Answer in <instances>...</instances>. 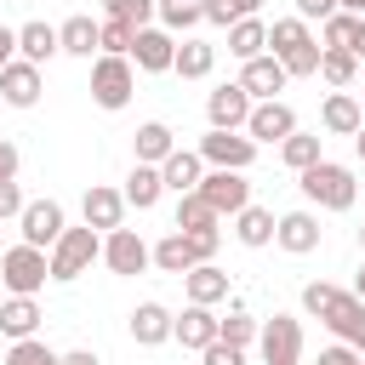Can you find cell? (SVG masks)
<instances>
[{
    "label": "cell",
    "instance_id": "9f6ffc18",
    "mask_svg": "<svg viewBox=\"0 0 365 365\" xmlns=\"http://www.w3.org/2000/svg\"><path fill=\"white\" fill-rule=\"evenodd\" d=\"M354 348H359V354H365V336H359V342H354Z\"/></svg>",
    "mask_w": 365,
    "mask_h": 365
},
{
    "label": "cell",
    "instance_id": "5bb4252c",
    "mask_svg": "<svg viewBox=\"0 0 365 365\" xmlns=\"http://www.w3.org/2000/svg\"><path fill=\"white\" fill-rule=\"evenodd\" d=\"M200 194L211 200V211H217V217H234V211H245V205H251V182H245V171H217V165H205Z\"/></svg>",
    "mask_w": 365,
    "mask_h": 365
},
{
    "label": "cell",
    "instance_id": "9a60e30c",
    "mask_svg": "<svg viewBox=\"0 0 365 365\" xmlns=\"http://www.w3.org/2000/svg\"><path fill=\"white\" fill-rule=\"evenodd\" d=\"M63 228H68V211H63L57 200H29L23 217H17V234H23L29 245H40V251H51Z\"/></svg>",
    "mask_w": 365,
    "mask_h": 365
},
{
    "label": "cell",
    "instance_id": "d6a6232c",
    "mask_svg": "<svg viewBox=\"0 0 365 365\" xmlns=\"http://www.w3.org/2000/svg\"><path fill=\"white\" fill-rule=\"evenodd\" d=\"M131 148H137V160H143V165H160V160L177 148V131H171L165 120H143V125H137V137H131Z\"/></svg>",
    "mask_w": 365,
    "mask_h": 365
},
{
    "label": "cell",
    "instance_id": "83f0119b",
    "mask_svg": "<svg viewBox=\"0 0 365 365\" xmlns=\"http://www.w3.org/2000/svg\"><path fill=\"white\" fill-rule=\"evenodd\" d=\"M17 57H29V63H51V57H63V40H57V23H23L17 29Z\"/></svg>",
    "mask_w": 365,
    "mask_h": 365
},
{
    "label": "cell",
    "instance_id": "d4e9b609",
    "mask_svg": "<svg viewBox=\"0 0 365 365\" xmlns=\"http://www.w3.org/2000/svg\"><path fill=\"white\" fill-rule=\"evenodd\" d=\"M40 302L34 297H6L0 302V336L6 342H23V336H40Z\"/></svg>",
    "mask_w": 365,
    "mask_h": 365
},
{
    "label": "cell",
    "instance_id": "7a4b0ae2",
    "mask_svg": "<svg viewBox=\"0 0 365 365\" xmlns=\"http://www.w3.org/2000/svg\"><path fill=\"white\" fill-rule=\"evenodd\" d=\"M268 51L285 63L291 80H308V74H319V51H325V46H319V34L291 11V17H274V23H268Z\"/></svg>",
    "mask_w": 365,
    "mask_h": 365
},
{
    "label": "cell",
    "instance_id": "680465c9",
    "mask_svg": "<svg viewBox=\"0 0 365 365\" xmlns=\"http://www.w3.org/2000/svg\"><path fill=\"white\" fill-rule=\"evenodd\" d=\"M0 234H6V222H0ZM0 251H6V245H0Z\"/></svg>",
    "mask_w": 365,
    "mask_h": 365
},
{
    "label": "cell",
    "instance_id": "30bf717a",
    "mask_svg": "<svg viewBox=\"0 0 365 365\" xmlns=\"http://www.w3.org/2000/svg\"><path fill=\"white\" fill-rule=\"evenodd\" d=\"M251 108H257V97L240 86V80H222L211 97H205V120L217 125V131H245V120H251Z\"/></svg>",
    "mask_w": 365,
    "mask_h": 365
},
{
    "label": "cell",
    "instance_id": "681fc988",
    "mask_svg": "<svg viewBox=\"0 0 365 365\" xmlns=\"http://www.w3.org/2000/svg\"><path fill=\"white\" fill-rule=\"evenodd\" d=\"M348 51H354V57L365 63V17H359V29H354V46H348Z\"/></svg>",
    "mask_w": 365,
    "mask_h": 365
},
{
    "label": "cell",
    "instance_id": "4dcf8cb0",
    "mask_svg": "<svg viewBox=\"0 0 365 365\" xmlns=\"http://www.w3.org/2000/svg\"><path fill=\"white\" fill-rule=\"evenodd\" d=\"M262 51H268V23H262V17H240V23H228V57L251 63V57H262Z\"/></svg>",
    "mask_w": 365,
    "mask_h": 365
},
{
    "label": "cell",
    "instance_id": "7402d4cb",
    "mask_svg": "<svg viewBox=\"0 0 365 365\" xmlns=\"http://www.w3.org/2000/svg\"><path fill=\"white\" fill-rule=\"evenodd\" d=\"M217 325H222V319H217L205 302H188V308L177 314V325H171V342H182V348H194V354H200V348H211V342H217Z\"/></svg>",
    "mask_w": 365,
    "mask_h": 365
},
{
    "label": "cell",
    "instance_id": "7c38bea8",
    "mask_svg": "<svg viewBox=\"0 0 365 365\" xmlns=\"http://www.w3.org/2000/svg\"><path fill=\"white\" fill-rule=\"evenodd\" d=\"M131 63H137V74H171V63H177V34L160 29V23L137 29V40H131Z\"/></svg>",
    "mask_w": 365,
    "mask_h": 365
},
{
    "label": "cell",
    "instance_id": "f546056e",
    "mask_svg": "<svg viewBox=\"0 0 365 365\" xmlns=\"http://www.w3.org/2000/svg\"><path fill=\"white\" fill-rule=\"evenodd\" d=\"M120 194H125V205H131V211H154V205H160V194H165V177H160V165H143V160H137Z\"/></svg>",
    "mask_w": 365,
    "mask_h": 365
},
{
    "label": "cell",
    "instance_id": "44dd1931",
    "mask_svg": "<svg viewBox=\"0 0 365 365\" xmlns=\"http://www.w3.org/2000/svg\"><path fill=\"white\" fill-rule=\"evenodd\" d=\"M359 125H365L359 91H331V97L319 103V131H331V137H354Z\"/></svg>",
    "mask_w": 365,
    "mask_h": 365
},
{
    "label": "cell",
    "instance_id": "91938a15",
    "mask_svg": "<svg viewBox=\"0 0 365 365\" xmlns=\"http://www.w3.org/2000/svg\"><path fill=\"white\" fill-rule=\"evenodd\" d=\"M0 365H6V359H0Z\"/></svg>",
    "mask_w": 365,
    "mask_h": 365
},
{
    "label": "cell",
    "instance_id": "74e56055",
    "mask_svg": "<svg viewBox=\"0 0 365 365\" xmlns=\"http://www.w3.org/2000/svg\"><path fill=\"white\" fill-rule=\"evenodd\" d=\"M6 365H63V354H57V348H46L40 336H23V342H11V348H6Z\"/></svg>",
    "mask_w": 365,
    "mask_h": 365
},
{
    "label": "cell",
    "instance_id": "bcb514c9",
    "mask_svg": "<svg viewBox=\"0 0 365 365\" xmlns=\"http://www.w3.org/2000/svg\"><path fill=\"white\" fill-rule=\"evenodd\" d=\"M17 165H23L17 143H6V137H0V182H17Z\"/></svg>",
    "mask_w": 365,
    "mask_h": 365
},
{
    "label": "cell",
    "instance_id": "7dc6e473",
    "mask_svg": "<svg viewBox=\"0 0 365 365\" xmlns=\"http://www.w3.org/2000/svg\"><path fill=\"white\" fill-rule=\"evenodd\" d=\"M11 57H17V29H6V23H0V68H6Z\"/></svg>",
    "mask_w": 365,
    "mask_h": 365
},
{
    "label": "cell",
    "instance_id": "836d02e7",
    "mask_svg": "<svg viewBox=\"0 0 365 365\" xmlns=\"http://www.w3.org/2000/svg\"><path fill=\"white\" fill-rule=\"evenodd\" d=\"M325 160V137L319 131H291L285 143H279V165H291V171H308V165H319Z\"/></svg>",
    "mask_w": 365,
    "mask_h": 365
},
{
    "label": "cell",
    "instance_id": "e0dca14e",
    "mask_svg": "<svg viewBox=\"0 0 365 365\" xmlns=\"http://www.w3.org/2000/svg\"><path fill=\"white\" fill-rule=\"evenodd\" d=\"M240 86H245L257 103H268V97H279V91L291 86V74H285V63H279L274 51H262V57L240 63Z\"/></svg>",
    "mask_w": 365,
    "mask_h": 365
},
{
    "label": "cell",
    "instance_id": "e575fe53",
    "mask_svg": "<svg viewBox=\"0 0 365 365\" xmlns=\"http://www.w3.org/2000/svg\"><path fill=\"white\" fill-rule=\"evenodd\" d=\"M154 23L171 29V34H188V29L205 23V0H160L154 6Z\"/></svg>",
    "mask_w": 365,
    "mask_h": 365
},
{
    "label": "cell",
    "instance_id": "8d00e7d4",
    "mask_svg": "<svg viewBox=\"0 0 365 365\" xmlns=\"http://www.w3.org/2000/svg\"><path fill=\"white\" fill-rule=\"evenodd\" d=\"M154 6H160V0H103V17L131 23V29H148V23H154Z\"/></svg>",
    "mask_w": 365,
    "mask_h": 365
},
{
    "label": "cell",
    "instance_id": "60d3db41",
    "mask_svg": "<svg viewBox=\"0 0 365 365\" xmlns=\"http://www.w3.org/2000/svg\"><path fill=\"white\" fill-rule=\"evenodd\" d=\"M200 365H245V348H234V342H211V348H200Z\"/></svg>",
    "mask_w": 365,
    "mask_h": 365
},
{
    "label": "cell",
    "instance_id": "277c9868",
    "mask_svg": "<svg viewBox=\"0 0 365 365\" xmlns=\"http://www.w3.org/2000/svg\"><path fill=\"white\" fill-rule=\"evenodd\" d=\"M46 257H51V279H57V285H74L80 274H91V262H103V234H97L91 222H86V228H63Z\"/></svg>",
    "mask_w": 365,
    "mask_h": 365
},
{
    "label": "cell",
    "instance_id": "603a6c76",
    "mask_svg": "<svg viewBox=\"0 0 365 365\" xmlns=\"http://www.w3.org/2000/svg\"><path fill=\"white\" fill-rule=\"evenodd\" d=\"M160 177H165V194H194V188H200V177H205L200 148H171V154L160 160Z\"/></svg>",
    "mask_w": 365,
    "mask_h": 365
},
{
    "label": "cell",
    "instance_id": "f35d334b",
    "mask_svg": "<svg viewBox=\"0 0 365 365\" xmlns=\"http://www.w3.org/2000/svg\"><path fill=\"white\" fill-rule=\"evenodd\" d=\"M354 29H359L354 11H331V17L319 23V46H354Z\"/></svg>",
    "mask_w": 365,
    "mask_h": 365
},
{
    "label": "cell",
    "instance_id": "cb8c5ba5",
    "mask_svg": "<svg viewBox=\"0 0 365 365\" xmlns=\"http://www.w3.org/2000/svg\"><path fill=\"white\" fill-rule=\"evenodd\" d=\"M194 262H205V257H200L194 234H182V228H171V234H165V240L154 245V268H160V274H177V279H182V274H188Z\"/></svg>",
    "mask_w": 365,
    "mask_h": 365
},
{
    "label": "cell",
    "instance_id": "484cf974",
    "mask_svg": "<svg viewBox=\"0 0 365 365\" xmlns=\"http://www.w3.org/2000/svg\"><path fill=\"white\" fill-rule=\"evenodd\" d=\"M274 222H279V217L251 200L245 211H234V240H240L245 251H262V245H274Z\"/></svg>",
    "mask_w": 365,
    "mask_h": 365
},
{
    "label": "cell",
    "instance_id": "ac0fdd59",
    "mask_svg": "<svg viewBox=\"0 0 365 365\" xmlns=\"http://www.w3.org/2000/svg\"><path fill=\"white\" fill-rule=\"evenodd\" d=\"M125 211H131V205H125V194H120V188H108V182H91V188H86V200H80V217H86L97 234L120 228V222H125Z\"/></svg>",
    "mask_w": 365,
    "mask_h": 365
},
{
    "label": "cell",
    "instance_id": "816d5d0a",
    "mask_svg": "<svg viewBox=\"0 0 365 365\" xmlns=\"http://www.w3.org/2000/svg\"><path fill=\"white\" fill-rule=\"evenodd\" d=\"M354 297L365 302V262H359V274H354Z\"/></svg>",
    "mask_w": 365,
    "mask_h": 365
},
{
    "label": "cell",
    "instance_id": "4316f807",
    "mask_svg": "<svg viewBox=\"0 0 365 365\" xmlns=\"http://www.w3.org/2000/svg\"><path fill=\"white\" fill-rule=\"evenodd\" d=\"M182 291H188V302L217 308V302H228V274H222L217 262H194V268L182 274Z\"/></svg>",
    "mask_w": 365,
    "mask_h": 365
},
{
    "label": "cell",
    "instance_id": "ee69618b",
    "mask_svg": "<svg viewBox=\"0 0 365 365\" xmlns=\"http://www.w3.org/2000/svg\"><path fill=\"white\" fill-rule=\"evenodd\" d=\"M291 6H297V17H302V23H325L331 11H342L336 0H291Z\"/></svg>",
    "mask_w": 365,
    "mask_h": 365
},
{
    "label": "cell",
    "instance_id": "ba28073f",
    "mask_svg": "<svg viewBox=\"0 0 365 365\" xmlns=\"http://www.w3.org/2000/svg\"><path fill=\"white\" fill-rule=\"evenodd\" d=\"M257 348H262V365H302V319H297V314L262 319Z\"/></svg>",
    "mask_w": 365,
    "mask_h": 365
},
{
    "label": "cell",
    "instance_id": "c3c4849f",
    "mask_svg": "<svg viewBox=\"0 0 365 365\" xmlns=\"http://www.w3.org/2000/svg\"><path fill=\"white\" fill-rule=\"evenodd\" d=\"M63 365H103V359H97V348H68Z\"/></svg>",
    "mask_w": 365,
    "mask_h": 365
},
{
    "label": "cell",
    "instance_id": "6f0895ef",
    "mask_svg": "<svg viewBox=\"0 0 365 365\" xmlns=\"http://www.w3.org/2000/svg\"><path fill=\"white\" fill-rule=\"evenodd\" d=\"M359 108H365V91H359Z\"/></svg>",
    "mask_w": 365,
    "mask_h": 365
},
{
    "label": "cell",
    "instance_id": "ffe728a7",
    "mask_svg": "<svg viewBox=\"0 0 365 365\" xmlns=\"http://www.w3.org/2000/svg\"><path fill=\"white\" fill-rule=\"evenodd\" d=\"M0 97H6L11 108H34V103H40V63L11 57V63L0 68Z\"/></svg>",
    "mask_w": 365,
    "mask_h": 365
},
{
    "label": "cell",
    "instance_id": "4fadbf2b",
    "mask_svg": "<svg viewBox=\"0 0 365 365\" xmlns=\"http://www.w3.org/2000/svg\"><path fill=\"white\" fill-rule=\"evenodd\" d=\"M291 131H297V108H291L285 97H268V103H257V108H251V120H245V137H251L257 148H262V143H274V148H279Z\"/></svg>",
    "mask_w": 365,
    "mask_h": 365
},
{
    "label": "cell",
    "instance_id": "f5cc1de1",
    "mask_svg": "<svg viewBox=\"0 0 365 365\" xmlns=\"http://www.w3.org/2000/svg\"><path fill=\"white\" fill-rule=\"evenodd\" d=\"M342 11H354V17H365V0H336Z\"/></svg>",
    "mask_w": 365,
    "mask_h": 365
},
{
    "label": "cell",
    "instance_id": "52a82bcc",
    "mask_svg": "<svg viewBox=\"0 0 365 365\" xmlns=\"http://www.w3.org/2000/svg\"><path fill=\"white\" fill-rule=\"evenodd\" d=\"M103 268H108V274H120V279H137L143 268H154V245H148L137 228H125V222H120V228H108V234H103Z\"/></svg>",
    "mask_w": 365,
    "mask_h": 365
},
{
    "label": "cell",
    "instance_id": "f907efd6",
    "mask_svg": "<svg viewBox=\"0 0 365 365\" xmlns=\"http://www.w3.org/2000/svg\"><path fill=\"white\" fill-rule=\"evenodd\" d=\"M240 6V17H262V0H234Z\"/></svg>",
    "mask_w": 365,
    "mask_h": 365
},
{
    "label": "cell",
    "instance_id": "d6986e66",
    "mask_svg": "<svg viewBox=\"0 0 365 365\" xmlns=\"http://www.w3.org/2000/svg\"><path fill=\"white\" fill-rule=\"evenodd\" d=\"M171 325H177V314H171L165 302H137L131 319H125V331H131L137 348H160V342H171Z\"/></svg>",
    "mask_w": 365,
    "mask_h": 365
},
{
    "label": "cell",
    "instance_id": "5b68a950",
    "mask_svg": "<svg viewBox=\"0 0 365 365\" xmlns=\"http://www.w3.org/2000/svg\"><path fill=\"white\" fill-rule=\"evenodd\" d=\"M46 279H51V257H46L40 245L17 240V245L0 251V285H6L11 297H40Z\"/></svg>",
    "mask_w": 365,
    "mask_h": 365
},
{
    "label": "cell",
    "instance_id": "3957f363",
    "mask_svg": "<svg viewBox=\"0 0 365 365\" xmlns=\"http://www.w3.org/2000/svg\"><path fill=\"white\" fill-rule=\"evenodd\" d=\"M297 188L314 211H354V200H359L354 165H336V160H319V165L297 171Z\"/></svg>",
    "mask_w": 365,
    "mask_h": 365
},
{
    "label": "cell",
    "instance_id": "8992f818",
    "mask_svg": "<svg viewBox=\"0 0 365 365\" xmlns=\"http://www.w3.org/2000/svg\"><path fill=\"white\" fill-rule=\"evenodd\" d=\"M131 91H137V63L97 51V57H91V103L108 108V114H120V108L131 103Z\"/></svg>",
    "mask_w": 365,
    "mask_h": 365
},
{
    "label": "cell",
    "instance_id": "2e32d148",
    "mask_svg": "<svg viewBox=\"0 0 365 365\" xmlns=\"http://www.w3.org/2000/svg\"><path fill=\"white\" fill-rule=\"evenodd\" d=\"M57 40H63V57H97L103 51V17H91V11H74V17H63L57 23Z\"/></svg>",
    "mask_w": 365,
    "mask_h": 365
},
{
    "label": "cell",
    "instance_id": "6da1fadb",
    "mask_svg": "<svg viewBox=\"0 0 365 365\" xmlns=\"http://www.w3.org/2000/svg\"><path fill=\"white\" fill-rule=\"evenodd\" d=\"M302 314H314L331 331V342H359L365 336V302L354 297V285L342 291L331 279H308L302 285Z\"/></svg>",
    "mask_w": 365,
    "mask_h": 365
},
{
    "label": "cell",
    "instance_id": "d590c367",
    "mask_svg": "<svg viewBox=\"0 0 365 365\" xmlns=\"http://www.w3.org/2000/svg\"><path fill=\"white\" fill-rule=\"evenodd\" d=\"M257 331H262V319H257V314H245V308H234V314L217 325V336H222V342H234V348H251V342H257Z\"/></svg>",
    "mask_w": 365,
    "mask_h": 365
},
{
    "label": "cell",
    "instance_id": "8fae6325",
    "mask_svg": "<svg viewBox=\"0 0 365 365\" xmlns=\"http://www.w3.org/2000/svg\"><path fill=\"white\" fill-rule=\"evenodd\" d=\"M319 240H325V228H319V211H314V205L285 211V217L274 222V245H279L285 257H308V251H319Z\"/></svg>",
    "mask_w": 365,
    "mask_h": 365
},
{
    "label": "cell",
    "instance_id": "1f68e13d",
    "mask_svg": "<svg viewBox=\"0 0 365 365\" xmlns=\"http://www.w3.org/2000/svg\"><path fill=\"white\" fill-rule=\"evenodd\" d=\"M319 80H325L331 91H354V80H359V57H354L348 46H325V51H319Z\"/></svg>",
    "mask_w": 365,
    "mask_h": 365
},
{
    "label": "cell",
    "instance_id": "ab89813d",
    "mask_svg": "<svg viewBox=\"0 0 365 365\" xmlns=\"http://www.w3.org/2000/svg\"><path fill=\"white\" fill-rule=\"evenodd\" d=\"M131 40H137V29H131V23L103 17V51H108V57H131Z\"/></svg>",
    "mask_w": 365,
    "mask_h": 365
},
{
    "label": "cell",
    "instance_id": "7bdbcfd3",
    "mask_svg": "<svg viewBox=\"0 0 365 365\" xmlns=\"http://www.w3.org/2000/svg\"><path fill=\"white\" fill-rule=\"evenodd\" d=\"M23 205H29V200H23V188H17V182H0V222H17V217H23Z\"/></svg>",
    "mask_w": 365,
    "mask_h": 365
},
{
    "label": "cell",
    "instance_id": "9c48e42d",
    "mask_svg": "<svg viewBox=\"0 0 365 365\" xmlns=\"http://www.w3.org/2000/svg\"><path fill=\"white\" fill-rule=\"evenodd\" d=\"M200 160L205 165H217V171H251L257 165V143L245 137V131H205L200 137Z\"/></svg>",
    "mask_w": 365,
    "mask_h": 365
},
{
    "label": "cell",
    "instance_id": "f1b7e54d",
    "mask_svg": "<svg viewBox=\"0 0 365 365\" xmlns=\"http://www.w3.org/2000/svg\"><path fill=\"white\" fill-rule=\"evenodd\" d=\"M211 68H217V46H211V40H194V34H177V63H171V74L205 80Z\"/></svg>",
    "mask_w": 365,
    "mask_h": 365
},
{
    "label": "cell",
    "instance_id": "b9f144b4",
    "mask_svg": "<svg viewBox=\"0 0 365 365\" xmlns=\"http://www.w3.org/2000/svg\"><path fill=\"white\" fill-rule=\"evenodd\" d=\"M314 365H365V354H359L354 342H331V348H319Z\"/></svg>",
    "mask_w": 365,
    "mask_h": 365
},
{
    "label": "cell",
    "instance_id": "11a10c76",
    "mask_svg": "<svg viewBox=\"0 0 365 365\" xmlns=\"http://www.w3.org/2000/svg\"><path fill=\"white\" fill-rule=\"evenodd\" d=\"M359 251H365V222H359Z\"/></svg>",
    "mask_w": 365,
    "mask_h": 365
},
{
    "label": "cell",
    "instance_id": "f6af8a7d",
    "mask_svg": "<svg viewBox=\"0 0 365 365\" xmlns=\"http://www.w3.org/2000/svg\"><path fill=\"white\" fill-rule=\"evenodd\" d=\"M205 23L228 29V23H240V6H234V0H205Z\"/></svg>",
    "mask_w": 365,
    "mask_h": 365
},
{
    "label": "cell",
    "instance_id": "db71d44e",
    "mask_svg": "<svg viewBox=\"0 0 365 365\" xmlns=\"http://www.w3.org/2000/svg\"><path fill=\"white\" fill-rule=\"evenodd\" d=\"M354 154H359V160H365V125H359V131H354Z\"/></svg>",
    "mask_w": 365,
    "mask_h": 365
}]
</instances>
